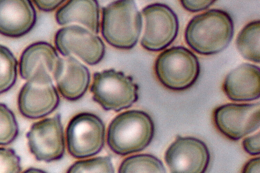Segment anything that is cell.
<instances>
[{"label":"cell","mask_w":260,"mask_h":173,"mask_svg":"<svg viewBox=\"0 0 260 173\" xmlns=\"http://www.w3.org/2000/svg\"><path fill=\"white\" fill-rule=\"evenodd\" d=\"M19 133L15 116L5 104L0 103V146L12 143Z\"/></svg>","instance_id":"cell-22"},{"label":"cell","mask_w":260,"mask_h":173,"mask_svg":"<svg viewBox=\"0 0 260 173\" xmlns=\"http://www.w3.org/2000/svg\"><path fill=\"white\" fill-rule=\"evenodd\" d=\"M55 18L61 25L78 23L95 34L99 32V6L95 0L70 1L57 10Z\"/></svg>","instance_id":"cell-17"},{"label":"cell","mask_w":260,"mask_h":173,"mask_svg":"<svg viewBox=\"0 0 260 173\" xmlns=\"http://www.w3.org/2000/svg\"><path fill=\"white\" fill-rule=\"evenodd\" d=\"M259 20L246 24L239 33L236 46L240 54L245 59L259 62Z\"/></svg>","instance_id":"cell-18"},{"label":"cell","mask_w":260,"mask_h":173,"mask_svg":"<svg viewBox=\"0 0 260 173\" xmlns=\"http://www.w3.org/2000/svg\"><path fill=\"white\" fill-rule=\"evenodd\" d=\"M259 133L245 138L242 146L245 151L250 155H258L260 153Z\"/></svg>","instance_id":"cell-24"},{"label":"cell","mask_w":260,"mask_h":173,"mask_svg":"<svg viewBox=\"0 0 260 173\" xmlns=\"http://www.w3.org/2000/svg\"><path fill=\"white\" fill-rule=\"evenodd\" d=\"M54 42L64 56L76 55L89 65L98 64L105 53V46L101 38L77 24L59 29L55 36Z\"/></svg>","instance_id":"cell-9"},{"label":"cell","mask_w":260,"mask_h":173,"mask_svg":"<svg viewBox=\"0 0 260 173\" xmlns=\"http://www.w3.org/2000/svg\"><path fill=\"white\" fill-rule=\"evenodd\" d=\"M258 66L247 63L240 65L226 75L223 84L226 96L234 101H250L260 95V74Z\"/></svg>","instance_id":"cell-16"},{"label":"cell","mask_w":260,"mask_h":173,"mask_svg":"<svg viewBox=\"0 0 260 173\" xmlns=\"http://www.w3.org/2000/svg\"><path fill=\"white\" fill-rule=\"evenodd\" d=\"M210 159L205 143L190 136L177 135L165 154L170 173H206Z\"/></svg>","instance_id":"cell-10"},{"label":"cell","mask_w":260,"mask_h":173,"mask_svg":"<svg viewBox=\"0 0 260 173\" xmlns=\"http://www.w3.org/2000/svg\"><path fill=\"white\" fill-rule=\"evenodd\" d=\"M17 61L12 52L0 44V94L9 90L15 84Z\"/></svg>","instance_id":"cell-20"},{"label":"cell","mask_w":260,"mask_h":173,"mask_svg":"<svg viewBox=\"0 0 260 173\" xmlns=\"http://www.w3.org/2000/svg\"><path fill=\"white\" fill-rule=\"evenodd\" d=\"M142 28V16L134 1H117L102 8V34L111 46L134 47Z\"/></svg>","instance_id":"cell-3"},{"label":"cell","mask_w":260,"mask_h":173,"mask_svg":"<svg viewBox=\"0 0 260 173\" xmlns=\"http://www.w3.org/2000/svg\"><path fill=\"white\" fill-rule=\"evenodd\" d=\"M105 132V124L97 115L88 112L75 115L66 128L68 152L77 159L98 154L104 146Z\"/></svg>","instance_id":"cell-6"},{"label":"cell","mask_w":260,"mask_h":173,"mask_svg":"<svg viewBox=\"0 0 260 173\" xmlns=\"http://www.w3.org/2000/svg\"><path fill=\"white\" fill-rule=\"evenodd\" d=\"M67 173H115V169L109 156H99L75 162Z\"/></svg>","instance_id":"cell-21"},{"label":"cell","mask_w":260,"mask_h":173,"mask_svg":"<svg viewBox=\"0 0 260 173\" xmlns=\"http://www.w3.org/2000/svg\"><path fill=\"white\" fill-rule=\"evenodd\" d=\"M145 19L141 44L151 51L162 50L176 39L179 30L177 15L168 6L155 3L142 10Z\"/></svg>","instance_id":"cell-8"},{"label":"cell","mask_w":260,"mask_h":173,"mask_svg":"<svg viewBox=\"0 0 260 173\" xmlns=\"http://www.w3.org/2000/svg\"><path fill=\"white\" fill-rule=\"evenodd\" d=\"M139 86L132 76L113 69L94 73L90 87L93 100L106 110L119 111L138 99Z\"/></svg>","instance_id":"cell-5"},{"label":"cell","mask_w":260,"mask_h":173,"mask_svg":"<svg viewBox=\"0 0 260 173\" xmlns=\"http://www.w3.org/2000/svg\"><path fill=\"white\" fill-rule=\"evenodd\" d=\"M260 104L228 103L217 107L213 118L217 129L232 140H238L259 127Z\"/></svg>","instance_id":"cell-11"},{"label":"cell","mask_w":260,"mask_h":173,"mask_svg":"<svg viewBox=\"0 0 260 173\" xmlns=\"http://www.w3.org/2000/svg\"><path fill=\"white\" fill-rule=\"evenodd\" d=\"M58 91L69 101H76L86 93L90 81L89 70L73 56L59 58L53 74Z\"/></svg>","instance_id":"cell-14"},{"label":"cell","mask_w":260,"mask_h":173,"mask_svg":"<svg viewBox=\"0 0 260 173\" xmlns=\"http://www.w3.org/2000/svg\"><path fill=\"white\" fill-rule=\"evenodd\" d=\"M26 137L29 150L37 161L51 162L64 155L65 138L59 113L34 122Z\"/></svg>","instance_id":"cell-7"},{"label":"cell","mask_w":260,"mask_h":173,"mask_svg":"<svg viewBox=\"0 0 260 173\" xmlns=\"http://www.w3.org/2000/svg\"><path fill=\"white\" fill-rule=\"evenodd\" d=\"M215 1H181L183 7L188 11L196 12L207 9Z\"/></svg>","instance_id":"cell-25"},{"label":"cell","mask_w":260,"mask_h":173,"mask_svg":"<svg viewBox=\"0 0 260 173\" xmlns=\"http://www.w3.org/2000/svg\"><path fill=\"white\" fill-rule=\"evenodd\" d=\"M35 5L41 10L51 11L62 4L64 1H33Z\"/></svg>","instance_id":"cell-26"},{"label":"cell","mask_w":260,"mask_h":173,"mask_svg":"<svg viewBox=\"0 0 260 173\" xmlns=\"http://www.w3.org/2000/svg\"><path fill=\"white\" fill-rule=\"evenodd\" d=\"M59 58L50 44L45 42L31 44L21 54L20 75L27 81L53 83V74Z\"/></svg>","instance_id":"cell-12"},{"label":"cell","mask_w":260,"mask_h":173,"mask_svg":"<svg viewBox=\"0 0 260 173\" xmlns=\"http://www.w3.org/2000/svg\"><path fill=\"white\" fill-rule=\"evenodd\" d=\"M19 156L13 149L0 146V173H21Z\"/></svg>","instance_id":"cell-23"},{"label":"cell","mask_w":260,"mask_h":173,"mask_svg":"<svg viewBox=\"0 0 260 173\" xmlns=\"http://www.w3.org/2000/svg\"><path fill=\"white\" fill-rule=\"evenodd\" d=\"M155 71L159 82L166 88L176 91L191 87L198 79L200 66L198 57L183 46L168 48L159 54Z\"/></svg>","instance_id":"cell-4"},{"label":"cell","mask_w":260,"mask_h":173,"mask_svg":"<svg viewBox=\"0 0 260 173\" xmlns=\"http://www.w3.org/2000/svg\"><path fill=\"white\" fill-rule=\"evenodd\" d=\"M37 19L36 10L30 1L0 0V34L17 38L28 33Z\"/></svg>","instance_id":"cell-15"},{"label":"cell","mask_w":260,"mask_h":173,"mask_svg":"<svg viewBox=\"0 0 260 173\" xmlns=\"http://www.w3.org/2000/svg\"><path fill=\"white\" fill-rule=\"evenodd\" d=\"M232 18L224 10L211 9L193 17L185 31L187 45L202 55H212L224 50L234 35Z\"/></svg>","instance_id":"cell-1"},{"label":"cell","mask_w":260,"mask_h":173,"mask_svg":"<svg viewBox=\"0 0 260 173\" xmlns=\"http://www.w3.org/2000/svg\"><path fill=\"white\" fill-rule=\"evenodd\" d=\"M21 173H47L43 169L34 167L26 168Z\"/></svg>","instance_id":"cell-28"},{"label":"cell","mask_w":260,"mask_h":173,"mask_svg":"<svg viewBox=\"0 0 260 173\" xmlns=\"http://www.w3.org/2000/svg\"><path fill=\"white\" fill-rule=\"evenodd\" d=\"M59 96L53 83L27 81L18 97L21 114L30 119L45 117L54 111L59 103Z\"/></svg>","instance_id":"cell-13"},{"label":"cell","mask_w":260,"mask_h":173,"mask_svg":"<svg viewBox=\"0 0 260 173\" xmlns=\"http://www.w3.org/2000/svg\"><path fill=\"white\" fill-rule=\"evenodd\" d=\"M155 127L151 117L140 110H129L116 116L109 125L107 143L115 154L126 156L141 152L151 143Z\"/></svg>","instance_id":"cell-2"},{"label":"cell","mask_w":260,"mask_h":173,"mask_svg":"<svg viewBox=\"0 0 260 173\" xmlns=\"http://www.w3.org/2000/svg\"><path fill=\"white\" fill-rule=\"evenodd\" d=\"M260 159L255 157L250 159L244 166L242 173H259Z\"/></svg>","instance_id":"cell-27"},{"label":"cell","mask_w":260,"mask_h":173,"mask_svg":"<svg viewBox=\"0 0 260 173\" xmlns=\"http://www.w3.org/2000/svg\"><path fill=\"white\" fill-rule=\"evenodd\" d=\"M118 173H167L162 162L149 154L134 155L121 162Z\"/></svg>","instance_id":"cell-19"}]
</instances>
